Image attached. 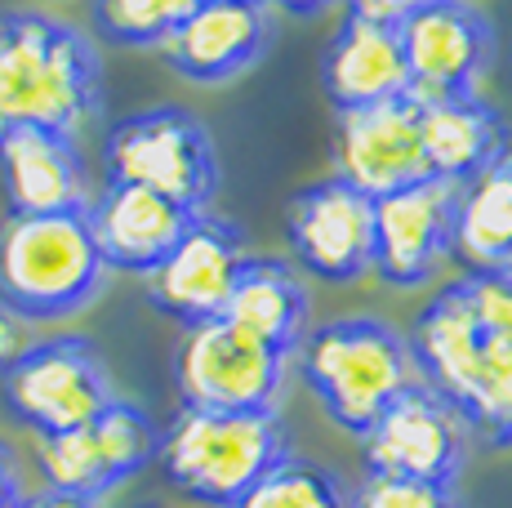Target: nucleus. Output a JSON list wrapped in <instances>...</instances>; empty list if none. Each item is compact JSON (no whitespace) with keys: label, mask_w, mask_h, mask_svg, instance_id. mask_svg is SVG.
Masks as SVG:
<instances>
[{"label":"nucleus","mask_w":512,"mask_h":508,"mask_svg":"<svg viewBox=\"0 0 512 508\" xmlns=\"http://www.w3.org/2000/svg\"><path fill=\"white\" fill-rule=\"evenodd\" d=\"M201 0H94V27L112 45H165Z\"/></svg>","instance_id":"obj_23"},{"label":"nucleus","mask_w":512,"mask_h":508,"mask_svg":"<svg viewBox=\"0 0 512 508\" xmlns=\"http://www.w3.org/2000/svg\"><path fill=\"white\" fill-rule=\"evenodd\" d=\"M299 366L326 415L348 433H366L401 393L419 384L406 335L374 317H339L299 339Z\"/></svg>","instance_id":"obj_3"},{"label":"nucleus","mask_w":512,"mask_h":508,"mask_svg":"<svg viewBox=\"0 0 512 508\" xmlns=\"http://www.w3.org/2000/svg\"><path fill=\"white\" fill-rule=\"evenodd\" d=\"M468 424L446 397L428 384H415L361 433L366 464L379 477H406V482L455 486L468 459Z\"/></svg>","instance_id":"obj_8"},{"label":"nucleus","mask_w":512,"mask_h":508,"mask_svg":"<svg viewBox=\"0 0 512 508\" xmlns=\"http://www.w3.org/2000/svg\"><path fill=\"white\" fill-rule=\"evenodd\" d=\"M348 508H455V495H450V486L366 473V482L352 491Z\"/></svg>","instance_id":"obj_25"},{"label":"nucleus","mask_w":512,"mask_h":508,"mask_svg":"<svg viewBox=\"0 0 512 508\" xmlns=\"http://www.w3.org/2000/svg\"><path fill=\"white\" fill-rule=\"evenodd\" d=\"M334 165H339L334 179L366 192L370 201L432 179L428 161H423V143H419L415 99H392V103L357 107V112H339Z\"/></svg>","instance_id":"obj_12"},{"label":"nucleus","mask_w":512,"mask_h":508,"mask_svg":"<svg viewBox=\"0 0 512 508\" xmlns=\"http://www.w3.org/2000/svg\"><path fill=\"white\" fill-rule=\"evenodd\" d=\"M321 81H326V94L339 112L410 99V72L406 54H401L397 23L348 14V23L334 32L326 50Z\"/></svg>","instance_id":"obj_17"},{"label":"nucleus","mask_w":512,"mask_h":508,"mask_svg":"<svg viewBox=\"0 0 512 508\" xmlns=\"http://www.w3.org/2000/svg\"><path fill=\"white\" fill-rule=\"evenodd\" d=\"M290 348L250 335L228 317L183 326L174 353V384L192 410H272Z\"/></svg>","instance_id":"obj_6"},{"label":"nucleus","mask_w":512,"mask_h":508,"mask_svg":"<svg viewBox=\"0 0 512 508\" xmlns=\"http://www.w3.org/2000/svg\"><path fill=\"white\" fill-rule=\"evenodd\" d=\"M268 9L263 0H201L192 14L165 36L161 54L179 76L196 85L232 81L268 45Z\"/></svg>","instance_id":"obj_15"},{"label":"nucleus","mask_w":512,"mask_h":508,"mask_svg":"<svg viewBox=\"0 0 512 508\" xmlns=\"http://www.w3.org/2000/svg\"><path fill=\"white\" fill-rule=\"evenodd\" d=\"M455 183L423 179L374 201V272L388 286H423L450 259Z\"/></svg>","instance_id":"obj_13"},{"label":"nucleus","mask_w":512,"mask_h":508,"mask_svg":"<svg viewBox=\"0 0 512 508\" xmlns=\"http://www.w3.org/2000/svg\"><path fill=\"white\" fill-rule=\"evenodd\" d=\"M352 14L361 18H379V23H397L401 14H410L415 5H423V0H348Z\"/></svg>","instance_id":"obj_28"},{"label":"nucleus","mask_w":512,"mask_h":508,"mask_svg":"<svg viewBox=\"0 0 512 508\" xmlns=\"http://www.w3.org/2000/svg\"><path fill=\"white\" fill-rule=\"evenodd\" d=\"M397 36L410 72V99L477 94L490 63V27L468 0H423L397 18Z\"/></svg>","instance_id":"obj_9"},{"label":"nucleus","mask_w":512,"mask_h":508,"mask_svg":"<svg viewBox=\"0 0 512 508\" xmlns=\"http://www.w3.org/2000/svg\"><path fill=\"white\" fill-rule=\"evenodd\" d=\"M85 219H90L94 246L103 254L107 268L147 277V272L174 250V241L183 237L192 214L147 188L107 183V188L85 205Z\"/></svg>","instance_id":"obj_16"},{"label":"nucleus","mask_w":512,"mask_h":508,"mask_svg":"<svg viewBox=\"0 0 512 508\" xmlns=\"http://www.w3.org/2000/svg\"><path fill=\"white\" fill-rule=\"evenodd\" d=\"M281 9H290V14H317V9H326L330 0H277Z\"/></svg>","instance_id":"obj_31"},{"label":"nucleus","mask_w":512,"mask_h":508,"mask_svg":"<svg viewBox=\"0 0 512 508\" xmlns=\"http://www.w3.org/2000/svg\"><path fill=\"white\" fill-rule=\"evenodd\" d=\"M5 379V406L32 433L54 437L85 428L112 402V379L85 339H36Z\"/></svg>","instance_id":"obj_7"},{"label":"nucleus","mask_w":512,"mask_h":508,"mask_svg":"<svg viewBox=\"0 0 512 508\" xmlns=\"http://www.w3.org/2000/svg\"><path fill=\"white\" fill-rule=\"evenodd\" d=\"M107 183H130L156 197L205 214L219 188V156L205 125L183 107H152L112 125L103 143Z\"/></svg>","instance_id":"obj_5"},{"label":"nucleus","mask_w":512,"mask_h":508,"mask_svg":"<svg viewBox=\"0 0 512 508\" xmlns=\"http://www.w3.org/2000/svg\"><path fill=\"white\" fill-rule=\"evenodd\" d=\"M32 344H36L32 321L18 317L14 308L0 304V375H9V370L27 357V348H32Z\"/></svg>","instance_id":"obj_27"},{"label":"nucleus","mask_w":512,"mask_h":508,"mask_svg":"<svg viewBox=\"0 0 512 508\" xmlns=\"http://www.w3.org/2000/svg\"><path fill=\"white\" fill-rule=\"evenodd\" d=\"M285 455H290V442L272 410L183 406L156 446L165 477L187 500H201L210 508H232Z\"/></svg>","instance_id":"obj_4"},{"label":"nucleus","mask_w":512,"mask_h":508,"mask_svg":"<svg viewBox=\"0 0 512 508\" xmlns=\"http://www.w3.org/2000/svg\"><path fill=\"white\" fill-rule=\"evenodd\" d=\"M285 232L294 259L312 277L348 286L374 272V201L343 179H326L299 192L285 214Z\"/></svg>","instance_id":"obj_11"},{"label":"nucleus","mask_w":512,"mask_h":508,"mask_svg":"<svg viewBox=\"0 0 512 508\" xmlns=\"http://www.w3.org/2000/svg\"><path fill=\"white\" fill-rule=\"evenodd\" d=\"M232 508H348V495L330 468L285 455Z\"/></svg>","instance_id":"obj_22"},{"label":"nucleus","mask_w":512,"mask_h":508,"mask_svg":"<svg viewBox=\"0 0 512 508\" xmlns=\"http://www.w3.org/2000/svg\"><path fill=\"white\" fill-rule=\"evenodd\" d=\"M85 428H90L94 451H98V459H103V473H107L112 486L152 464L156 446H161V428H156L139 406L121 402V397H112V402L98 410Z\"/></svg>","instance_id":"obj_21"},{"label":"nucleus","mask_w":512,"mask_h":508,"mask_svg":"<svg viewBox=\"0 0 512 508\" xmlns=\"http://www.w3.org/2000/svg\"><path fill=\"white\" fill-rule=\"evenodd\" d=\"M41 477H45V491L90 495V500H103L112 491V482L103 473V459L94 451L90 428L41 437Z\"/></svg>","instance_id":"obj_24"},{"label":"nucleus","mask_w":512,"mask_h":508,"mask_svg":"<svg viewBox=\"0 0 512 508\" xmlns=\"http://www.w3.org/2000/svg\"><path fill=\"white\" fill-rule=\"evenodd\" d=\"M107 263L85 210L9 214L0 223V304L18 317L63 321L103 290Z\"/></svg>","instance_id":"obj_2"},{"label":"nucleus","mask_w":512,"mask_h":508,"mask_svg":"<svg viewBox=\"0 0 512 508\" xmlns=\"http://www.w3.org/2000/svg\"><path fill=\"white\" fill-rule=\"evenodd\" d=\"M223 317L236 321L241 330H250V335L294 353L303 339V321H308V290H303L299 272L290 263L245 259Z\"/></svg>","instance_id":"obj_20"},{"label":"nucleus","mask_w":512,"mask_h":508,"mask_svg":"<svg viewBox=\"0 0 512 508\" xmlns=\"http://www.w3.org/2000/svg\"><path fill=\"white\" fill-rule=\"evenodd\" d=\"M512 250V148L455 188L450 254L472 272H499Z\"/></svg>","instance_id":"obj_19"},{"label":"nucleus","mask_w":512,"mask_h":508,"mask_svg":"<svg viewBox=\"0 0 512 508\" xmlns=\"http://www.w3.org/2000/svg\"><path fill=\"white\" fill-rule=\"evenodd\" d=\"M23 508H103L90 495H67V491H41V495H27Z\"/></svg>","instance_id":"obj_29"},{"label":"nucleus","mask_w":512,"mask_h":508,"mask_svg":"<svg viewBox=\"0 0 512 508\" xmlns=\"http://www.w3.org/2000/svg\"><path fill=\"white\" fill-rule=\"evenodd\" d=\"M499 272H504V277L512 281V250H508V259H504V268H499Z\"/></svg>","instance_id":"obj_32"},{"label":"nucleus","mask_w":512,"mask_h":508,"mask_svg":"<svg viewBox=\"0 0 512 508\" xmlns=\"http://www.w3.org/2000/svg\"><path fill=\"white\" fill-rule=\"evenodd\" d=\"M0 188L9 214H72L90 205V174L76 139L45 125L0 134Z\"/></svg>","instance_id":"obj_14"},{"label":"nucleus","mask_w":512,"mask_h":508,"mask_svg":"<svg viewBox=\"0 0 512 508\" xmlns=\"http://www.w3.org/2000/svg\"><path fill=\"white\" fill-rule=\"evenodd\" d=\"M419 143L428 174L441 183H464L477 170L508 152V125L481 94H450V99H415Z\"/></svg>","instance_id":"obj_18"},{"label":"nucleus","mask_w":512,"mask_h":508,"mask_svg":"<svg viewBox=\"0 0 512 508\" xmlns=\"http://www.w3.org/2000/svg\"><path fill=\"white\" fill-rule=\"evenodd\" d=\"M245 259L250 254L241 250V237L228 223L210 219V214H192L174 250L147 272V295L165 317L183 321V326L214 321L228 312Z\"/></svg>","instance_id":"obj_10"},{"label":"nucleus","mask_w":512,"mask_h":508,"mask_svg":"<svg viewBox=\"0 0 512 508\" xmlns=\"http://www.w3.org/2000/svg\"><path fill=\"white\" fill-rule=\"evenodd\" d=\"M23 504H27V495H23V486H18V482L0 486V508H23Z\"/></svg>","instance_id":"obj_30"},{"label":"nucleus","mask_w":512,"mask_h":508,"mask_svg":"<svg viewBox=\"0 0 512 508\" xmlns=\"http://www.w3.org/2000/svg\"><path fill=\"white\" fill-rule=\"evenodd\" d=\"M464 299L477 317V326L486 335H508L512 339V281L504 272H468L464 281Z\"/></svg>","instance_id":"obj_26"},{"label":"nucleus","mask_w":512,"mask_h":508,"mask_svg":"<svg viewBox=\"0 0 512 508\" xmlns=\"http://www.w3.org/2000/svg\"><path fill=\"white\" fill-rule=\"evenodd\" d=\"M98 103L103 72L90 36L49 14H0V134L45 125L76 139Z\"/></svg>","instance_id":"obj_1"}]
</instances>
